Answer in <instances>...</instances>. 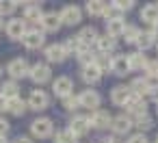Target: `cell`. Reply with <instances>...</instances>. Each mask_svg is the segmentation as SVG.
Returning <instances> with one entry per match:
<instances>
[{"instance_id":"obj_1","label":"cell","mask_w":158,"mask_h":143,"mask_svg":"<svg viewBox=\"0 0 158 143\" xmlns=\"http://www.w3.org/2000/svg\"><path fill=\"white\" fill-rule=\"evenodd\" d=\"M52 130H54V126H52V119H48V117H37L31 124V132L37 139H48L52 134Z\"/></svg>"},{"instance_id":"obj_2","label":"cell","mask_w":158,"mask_h":143,"mask_svg":"<svg viewBox=\"0 0 158 143\" xmlns=\"http://www.w3.org/2000/svg\"><path fill=\"white\" fill-rule=\"evenodd\" d=\"M59 18H61V24H67V26L80 24V20H82V9L76 7V5H67V7L61 9Z\"/></svg>"},{"instance_id":"obj_3","label":"cell","mask_w":158,"mask_h":143,"mask_svg":"<svg viewBox=\"0 0 158 143\" xmlns=\"http://www.w3.org/2000/svg\"><path fill=\"white\" fill-rule=\"evenodd\" d=\"M156 87H158L156 80H149V78H134L132 85H130V91L136 93V95H141V98H145V95H152V91H154Z\"/></svg>"},{"instance_id":"obj_4","label":"cell","mask_w":158,"mask_h":143,"mask_svg":"<svg viewBox=\"0 0 158 143\" xmlns=\"http://www.w3.org/2000/svg\"><path fill=\"white\" fill-rule=\"evenodd\" d=\"M26 104H28V108H33V111H44V108L50 106V95H48L44 89H35V91H31Z\"/></svg>"},{"instance_id":"obj_5","label":"cell","mask_w":158,"mask_h":143,"mask_svg":"<svg viewBox=\"0 0 158 143\" xmlns=\"http://www.w3.org/2000/svg\"><path fill=\"white\" fill-rule=\"evenodd\" d=\"M28 69H31V67H28L26 59H22V57H18V59H11V61H9V65H7V72H9V76H11L13 80L28 76Z\"/></svg>"},{"instance_id":"obj_6","label":"cell","mask_w":158,"mask_h":143,"mask_svg":"<svg viewBox=\"0 0 158 143\" xmlns=\"http://www.w3.org/2000/svg\"><path fill=\"white\" fill-rule=\"evenodd\" d=\"M28 76H31V80H33V82L44 85V82H48V80H50L52 72H50V67H48L46 63H35V65L28 69Z\"/></svg>"},{"instance_id":"obj_7","label":"cell","mask_w":158,"mask_h":143,"mask_svg":"<svg viewBox=\"0 0 158 143\" xmlns=\"http://www.w3.org/2000/svg\"><path fill=\"white\" fill-rule=\"evenodd\" d=\"M100 102H102V98H100V93H98V91H93V89H85V91L78 95V104H80L82 108L98 111Z\"/></svg>"},{"instance_id":"obj_8","label":"cell","mask_w":158,"mask_h":143,"mask_svg":"<svg viewBox=\"0 0 158 143\" xmlns=\"http://www.w3.org/2000/svg\"><path fill=\"white\" fill-rule=\"evenodd\" d=\"M126 111L128 113H132L134 117L136 115H143V113H147V102H145V98H141V95H136V93H130V98L126 100Z\"/></svg>"},{"instance_id":"obj_9","label":"cell","mask_w":158,"mask_h":143,"mask_svg":"<svg viewBox=\"0 0 158 143\" xmlns=\"http://www.w3.org/2000/svg\"><path fill=\"white\" fill-rule=\"evenodd\" d=\"M22 41H24V46H26L28 50H37V48H41V46H44L46 37H44V31L31 28V31H26V33H24Z\"/></svg>"},{"instance_id":"obj_10","label":"cell","mask_w":158,"mask_h":143,"mask_svg":"<svg viewBox=\"0 0 158 143\" xmlns=\"http://www.w3.org/2000/svg\"><path fill=\"white\" fill-rule=\"evenodd\" d=\"M72 89H74V82H72L69 76H59V78L52 82V91H54V95H59V98L72 95Z\"/></svg>"},{"instance_id":"obj_11","label":"cell","mask_w":158,"mask_h":143,"mask_svg":"<svg viewBox=\"0 0 158 143\" xmlns=\"http://www.w3.org/2000/svg\"><path fill=\"white\" fill-rule=\"evenodd\" d=\"M132 126H134L132 124V117H128V115H117L110 121V128H113L115 134H128L132 130Z\"/></svg>"},{"instance_id":"obj_12","label":"cell","mask_w":158,"mask_h":143,"mask_svg":"<svg viewBox=\"0 0 158 143\" xmlns=\"http://www.w3.org/2000/svg\"><path fill=\"white\" fill-rule=\"evenodd\" d=\"M24 33H26V22L22 18H13V20L7 22V35L11 39H22Z\"/></svg>"},{"instance_id":"obj_13","label":"cell","mask_w":158,"mask_h":143,"mask_svg":"<svg viewBox=\"0 0 158 143\" xmlns=\"http://www.w3.org/2000/svg\"><path fill=\"white\" fill-rule=\"evenodd\" d=\"M89 128H91V121H89V117L76 115V117H72V119H69V130H72L76 137H82V134H87V132H89Z\"/></svg>"},{"instance_id":"obj_14","label":"cell","mask_w":158,"mask_h":143,"mask_svg":"<svg viewBox=\"0 0 158 143\" xmlns=\"http://www.w3.org/2000/svg\"><path fill=\"white\" fill-rule=\"evenodd\" d=\"M46 59H48L50 63H63V61L67 59V52H65L63 44H52V46H48V48H46Z\"/></svg>"},{"instance_id":"obj_15","label":"cell","mask_w":158,"mask_h":143,"mask_svg":"<svg viewBox=\"0 0 158 143\" xmlns=\"http://www.w3.org/2000/svg\"><path fill=\"white\" fill-rule=\"evenodd\" d=\"M95 46H98L100 54H106V57H108V52H113V50L117 48V39L110 37V35H98Z\"/></svg>"},{"instance_id":"obj_16","label":"cell","mask_w":158,"mask_h":143,"mask_svg":"<svg viewBox=\"0 0 158 143\" xmlns=\"http://www.w3.org/2000/svg\"><path fill=\"white\" fill-rule=\"evenodd\" d=\"M89 121L95 126V128H108L110 126V121H113V117H110V113L108 111H102V108H98V111H93V115L89 117Z\"/></svg>"},{"instance_id":"obj_17","label":"cell","mask_w":158,"mask_h":143,"mask_svg":"<svg viewBox=\"0 0 158 143\" xmlns=\"http://www.w3.org/2000/svg\"><path fill=\"white\" fill-rule=\"evenodd\" d=\"M41 26H44V31L56 33V31L61 28V18H59V13H56V11L44 13V18H41Z\"/></svg>"},{"instance_id":"obj_18","label":"cell","mask_w":158,"mask_h":143,"mask_svg":"<svg viewBox=\"0 0 158 143\" xmlns=\"http://www.w3.org/2000/svg\"><path fill=\"white\" fill-rule=\"evenodd\" d=\"M156 41H158V39H156V37H154V35H152L149 31H141L134 44L139 46V52H145V50L154 48V46H156Z\"/></svg>"},{"instance_id":"obj_19","label":"cell","mask_w":158,"mask_h":143,"mask_svg":"<svg viewBox=\"0 0 158 143\" xmlns=\"http://www.w3.org/2000/svg\"><path fill=\"white\" fill-rule=\"evenodd\" d=\"M110 69H113L117 76H126V74L130 72L128 57H126V54H117L115 59H110Z\"/></svg>"},{"instance_id":"obj_20","label":"cell","mask_w":158,"mask_h":143,"mask_svg":"<svg viewBox=\"0 0 158 143\" xmlns=\"http://www.w3.org/2000/svg\"><path fill=\"white\" fill-rule=\"evenodd\" d=\"M130 87H126V85H117L113 91H110V100H113V104H117V106H123L126 104V100L130 98Z\"/></svg>"},{"instance_id":"obj_21","label":"cell","mask_w":158,"mask_h":143,"mask_svg":"<svg viewBox=\"0 0 158 143\" xmlns=\"http://www.w3.org/2000/svg\"><path fill=\"white\" fill-rule=\"evenodd\" d=\"M147 61H149V59H147L143 52H132V54H128V65H130V72H132V69H134V72L145 69Z\"/></svg>"},{"instance_id":"obj_22","label":"cell","mask_w":158,"mask_h":143,"mask_svg":"<svg viewBox=\"0 0 158 143\" xmlns=\"http://www.w3.org/2000/svg\"><path fill=\"white\" fill-rule=\"evenodd\" d=\"M139 15H141L143 22H147V24H156V22H158V5H154V2L145 5V7L141 9Z\"/></svg>"},{"instance_id":"obj_23","label":"cell","mask_w":158,"mask_h":143,"mask_svg":"<svg viewBox=\"0 0 158 143\" xmlns=\"http://www.w3.org/2000/svg\"><path fill=\"white\" fill-rule=\"evenodd\" d=\"M76 37H78V41H80L82 46H87V48H89L91 44H95V39H98V31H95L93 26H85Z\"/></svg>"},{"instance_id":"obj_24","label":"cell","mask_w":158,"mask_h":143,"mask_svg":"<svg viewBox=\"0 0 158 143\" xmlns=\"http://www.w3.org/2000/svg\"><path fill=\"white\" fill-rule=\"evenodd\" d=\"M100 78H102V72H100V69H98V67H95L93 63H91V65H85V67H82V80H85L87 85H95V82H98Z\"/></svg>"},{"instance_id":"obj_25","label":"cell","mask_w":158,"mask_h":143,"mask_svg":"<svg viewBox=\"0 0 158 143\" xmlns=\"http://www.w3.org/2000/svg\"><path fill=\"white\" fill-rule=\"evenodd\" d=\"M26 108H28V104L18 95V98H13V100H9L7 102V111L11 113V115H15V117H20V115H24L26 113Z\"/></svg>"},{"instance_id":"obj_26","label":"cell","mask_w":158,"mask_h":143,"mask_svg":"<svg viewBox=\"0 0 158 143\" xmlns=\"http://www.w3.org/2000/svg\"><path fill=\"white\" fill-rule=\"evenodd\" d=\"M44 18V11L39 5H28L24 9V22H41Z\"/></svg>"},{"instance_id":"obj_27","label":"cell","mask_w":158,"mask_h":143,"mask_svg":"<svg viewBox=\"0 0 158 143\" xmlns=\"http://www.w3.org/2000/svg\"><path fill=\"white\" fill-rule=\"evenodd\" d=\"M123 28H126V22L123 20H108L106 22V35H110V37H121V33H123Z\"/></svg>"},{"instance_id":"obj_28","label":"cell","mask_w":158,"mask_h":143,"mask_svg":"<svg viewBox=\"0 0 158 143\" xmlns=\"http://www.w3.org/2000/svg\"><path fill=\"white\" fill-rule=\"evenodd\" d=\"M18 91H20L18 82H15V80H7V82L2 85V89H0V95H2V98H5V100L9 102V100L18 98Z\"/></svg>"},{"instance_id":"obj_29","label":"cell","mask_w":158,"mask_h":143,"mask_svg":"<svg viewBox=\"0 0 158 143\" xmlns=\"http://www.w3.org/2000/svg\"><path fill=\"white\" fill-rule=\"evenodd\" d=\"M132 124L143 132V130H149L152 126H154V119H152V115L149 113H143V115H136V117H132Z\"/></svg>"},{"instance_id":"obj_30","label":"cell","mask_w":158,"mask_h":143,"mask_svg":"<svg viewBox=\"0 0 158 143\" xmlns=\"http://www.w3.org/2000/svg\"><path fill=\"white\" fill-rule=\"evenodd\" d=\"M85 9H87V13H89V15L100 18V15L104 13V9H106V2H102V0H91V2H87V5H85Z\"/></svg>"},{"instance_id":"obj_31","label":"cell","mask_w":158,"mask_h":143,"mask_svg":"<svg viewBox=\"0 0 158 143\" xmlns=\"http://www.w3.org/2000/svg\"><path fill=\"white\" fill-rule=\"evenodd\" d=\"M54 143H78V137L67 128V130H59L54 134Z\"/></svg>"},{"instance_id":"obj_32","label":"cell","mask_w":158,"mask_h":143,"mask_svg":"<svg viewBox=\"0 0 158 143\" xmlns=\"http://www.w3.org/2000/svg\"><path fill=\"white\" fill-rule=\"evenodd\" d=\"M139 33H141V28H139L136 24H126V28H123L121 37H123L128 44H134V41H136V37H139Z\"/></svg>"},{"instance_id":"obj_33","label":"cell","mask_w":158,"mask_h":143,"mask_svg":"<svg viewBox=\"0 0 158 143\" xmlns=\"http://www.w3.org/2000/svg\"><path fill=\"white\" fill-rule=\"evenodd\" d=\"M121 15H123V13L117 9V5H115V2L106 5V9H104V13H102V18H106V22H108V20H123Z\"/></svg>"},{"instance_id":"obj_34","label":"cell","mask_w":158,"mask_h":143,"mask_svg":"<svg viewBox=\"0 0 158 143\" xmlns=\"http://www.w3.org/2000/svg\"><path fill=\"white\" fill-rule=\"evenodd\" d=\"M145 78H149V80H156L158 82V59H152V61H147V65H145Z\"/></svg>"},{"instance_id":"obj_35","label":"cell","mask_w":158,"mask_h":143,"mask_svg":"<svg viewBox=\"0 0 158 143\" xmlns=\"http://www.w3.org/2000/svg\"><path fill=\"white\" fill-rule=\"evenodd\" d=\"M93 65L104 74L106 69H110V59H108L106 54H98V57H95V61H93Z\"/></svg>"},{"instance_id":"obj_36","label":"cell","mask_w":158,"mask_h":143,"mask_svg":"<svg viewBox=\"0 0 158 143\" xmlns=\"http://www.w3.org/2000/svg\"><path fill=\"white\" fill-rule=\"evenodd\" d=\"M78 61L82 63V67H85V65H91V63L95 61V54H93V52L87 48V50H82V52L78 54Z\"/></svg>"},{"instance_id":"obj_37","label":"cell","mask_w":158,"mask_h":143,"mask_svg":"<svg viewBox=\"0 0 158 143\" xmlns=\"http://www.w3.org/2000/svg\"><path fill=\"white\" fill-rule=\"evenodd\" d=\"M63 106L67 108V111H76V108H80V104H78V95H67V98H63Z\"/></svg>"},{"instance_id":"obj_38","label":"cell","mask_w":158,"mask_h":143,"mask_svg":"<svg viewBox=\"0 0 158 143\" xmlns=\"http://www.w3.org/2000/svg\"><path fill=\"white\" fill-rule=\"evenodd\" d=\"M15 9H18V2H0V18L13 13Z\"/></svg>"},{"instance_id":"obj_39","label":"cell","mask_w":158,"mask_h":143,"mask_svg":"<svg viewBox=\"0 0 158 143\" xmlns=\"http://www.w3.org/2000/svg\"><path fill=\"white\" fill-rule=\"evenodd\" d=\"M126 143H147V137H145L143 132H136V134H132Z\"/></svg>"},{"instance_id":"obj_40","label":"cell","mask_w":158,"mask_h":143,"mask_svg":"<svg viewBox=\"0 0 158 143\" xmlns=\"http://www.w3.org/2000/svg\"><path fill=\"white\" fill-rule=\"evenodd\" d=\"M117 5V9L123 13V11H130L132 7H134V2H132V0H126V2H123V0H119V2H115Z\"/></svg>"},{"instance_id":"obj_41","label":"cell","mask_w":158,"mask_h":143,"mask_svg":"<svg viewBox=\"0 0 158 143\" xmlns=\"http://www.w3.org/2000/svg\"><path fill=\"white\" fill-rule=\"evenodd\" d=\"M9 134V121L5 117H0V139H5Z\"/></svg>"},{"instance_id":"obj_42","label":"cell","mask_w":158,"mask_h":143,"mask_svg":"<svg viewBox=\"0 0 158 143\" xmlns=\"http://www.w3.org/2000/svg\"><path fill=\"white\" fill-rule=\"evenodd\" d=\"M13 143H35V141H33L31 137H18V139H15Z\"/></svg>"},{"instance_id":"obj_43","label":"cell","mask_w":158,"mask_h":143,"mask_svg":"<svg viewBox=\"0 0 158 143\" xmlns=\"http://www.w3.org/2000/svg\"><path fill=\"white\" fill-rule=\"evenodd\" d=\"M5 111H7V100L0 95V113H5Z\"/></svg>"},{"instance_id":"obj_44","label":"cell","mask_w":158,"mask_h":143,"mask_svg":"<svg viewBox=\"0 0 158 143\" xmlns=\"http://www.w3.org/2000/svg\"><path fill=\"white\" fill-rule=\"evenodd\" d=\"M102 143H119L115 137H108V139H102Z\"/></svg>"},{"instance_id":"obj_45","label":"cell","mask_w":158,"mask_h":143,"mask_svg":"<svg viewBox=\"0 0 158 143\" xmlns=\"http://www.w3.org/2000/svg\"><path fill=\"white\" fill-rule=\"evenodd\" d=\"M152 98H154V100H156V104H158V87L152 91Z\"/></svg>"},{"instance_id":"obj_46","label":"cell","mask_w":158,"mask_h":143,"mask_svg":"<svg viewBox=\"0 0 158 143\" xmlns=\"http://www.w3.org/2000/svg\"><path fill=\"white\" fill-rule=\"evenodd\" d=\"M0 28H2V18H0Z\"/></svg>"},{"instance_id":"obj_47","label":"cell","mask_w":158,"mask_h":143,"mask_svg":"<svg viewBox=\"0 0 158 143\" xmlns=\"http://www.w3.org/2000/svg\"><path fill=\"white\" fill-rule=\"evenodd\" d=\"M0 76H2V65H0Z\"/></svg>"},{"instance_id":"obj_48","label":"cell","mask_w":158,"mask_h":143,"mask_svg":"<svg viewBox=\"0 0 158 143\" xmlns=\"http://www.w3.org/2000/svg\"><path fill=\"white\" fill-rule=\"evenodd\" d=\"M0 143H7V141H5V139H0Z\"/></svg>"},{"instance_id":"obj_49","label":"cell","mask_w":158,"mask_h":143,"mask_svg":"<svg viewBox=\"0 0 158 143\" xmlns=\"http://www.w3.org/2000/svg\"><path fill=\"white\" fill-rule=\"evenodd\" d=\"M156 113H158V104H156Z\"/></svg>"},{"instance_id":"obj_50","label":"cell","mask_w":158,"mask_h":143,"mask_svg":"<svg viewBox=\"0 0 158 143\" xmlns=\"http://www.w3.org/2000/svg\"><path fill=\"white\" fill-rule=\"evenodd\" d=\"M156 50H158V41H156Z\"/></svg>"},{"instance_id":"obj_51","label":"cell","mask_w":158,"mask_h":143,"mask_svg":"<svg viewBox=\"0 0 158 143\" xmlns=\"http://www.w3.org/2000/svg\"><path fill=\"white\" fill-rule=\"evenodd\" d=\"M156 143H158V137H156Z\"/></svg>"}]
</instances>
